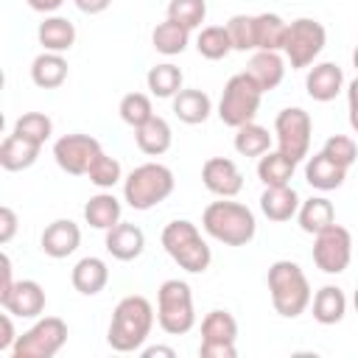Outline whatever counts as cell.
<instances>
[{
    "label": "cell",
    "mask_w": 358,
    "mask_h": 358,
    "mask_svg": "<svg viewBox=\"0 0 358 358\" xmlns=\"http://www.w3.org/2000/svg\"><path fill=\"white\" fill-rule=\"evenodd\" d=\"M151 327H154V305L140 294L123 296L112 310L106 344L115 352H137L151 336Z\"/></svg>",
    "instance_id": "obj_1"
},
{
    "label": "cell",
    "mask_w": 358,
    "mask_h": 358,
    "mask_svg": "<svg viewBox=\"0 0 358 358\" xmlns=\"http://www.w3.org/2000/svg\"><path fill=\"white\" fill-rule=\"evenodd\" d=\"M201 229L224 246H246L257 232V221L246 204L221 199V201H210L204 207Z\"/></svg>",
    "instance_id": "obj_2"
},
{
    "label": "cell",
    "mask_w": 358,
    "mask_h": 358,
    "mask_svg": "<svg viewBox=\"0 0 358 358\" xmlns=\"http://www.w3.org/2000/svg\"><path fill=\"white\" fill-rule=\"evenodd\" d=\"M266 282H268L271 305H274V310L280 316L296 319V316H302L308 310L313 294H310V282H308L305 271L299 268V263H294V260H274L268 266Z\"/></svg>",
    "instance_id": "obj_3"
},
{
    "label": "cell",
    "mask_w": 358,
    "mask_h": 358,
    "mask_svg": "<svg viewBox=\"0 0 358 358\" xmlns=\"http://www.w3.org/2000/svg\"><path fill=\"white\" fill-rule=\"evenodd\" d=\"M162 249L168 252V257L185 268L187 274H201L210 268V260H213V252L207 246V241L201 238L199 227L187 218H173L165 224L162 235Z\"/></svg>",
    "instance_id": "obj_4"
},
{
    "label": "cell",
    "mask_w": 358,
    "mask_h": 358,
    "mask_svg": "<svg viewBox=\"0 0 358 358\" xmlns=\"http://www.w3.org/2000/svg\"><path fill=\"white\" fill-rule=\"evenodd\" d=\"M176 187L173 171L162 162H143L123 179V201L131 210H151L162 204Z\"/></svg>",
    "instance_id": "obj_5"
},
{
    "label": "cell",
    "mask_w": 358,
    "mask_h": 358,
    "mask_svg": "<svg viewBox=\"0 0 358 358\" xmlns=\"http://www.w3.org/2000/svg\"><path fill=\"white\" fill-rule=\"evenodd\" d=\"M157 324L168 336H185L196 324L193 291L185 280H165L157 288Z\"/></svg>",
    "instance_id": "obj_6"
},
{
    "label": "cell",
    "mask_w": 358,
    "mask_h": 358,
    "mask_svg": "<svg viewBox=\"0 0 358 358\" xmlns=\"http://www.w3.org/2000/svg\"><path fill=\"white\" fill-rule=\"evenodd\" d=\"M260 101H263V90L257 87V81L246 70L235 73L224 84V92H221V101H218V117H221L224 126L241 129L243 123L255 120V115L260 109Z\"/></svg>",
    "instance_id": "obj_7"
},
{
    "label": "cell",
    "mask_w": 358,
    "mask_h": 358,
    "mask_svg": "<svg viewBox=\"0 0 358 358\" xmlns=\"http://www.w3.org/2000/svg\"><path fill=\"white\" fill-rule=\"evenodd\" d=\"M324 45H327L324 25L319 20H313V17H299V20L288 22L282 53H285L291 70H305V67H310L319 59Z\"/></svg>",
    "instance_id": "obj_8"
},
{
    "label": "cell",
    "mask_w": 358,
    "mask_h": 358,
    "mask_svg": "<svg viewBox=\"0 0 358 358\" xmlns=\"http://www.w3.org/2000/svg\"><path fill=\"white\" fill-rule=\"evenodd\" d=\"M67 344V322L59 316L36 319L11 347V358H53Z\"/></svg>",
    "instance_id": "obj_9"
},
{
    "label": "cell",
    "mask_w": 358,
    "mask_h": 358,
    "mask_svg": "<svg viewBox=\"0 0 358 358\" xmlns=\"http://www.w3.org/2000/svg\"><path fill=\"white\" fill-rule=\"evenodd\" d=\"M310 134H313V123L310 115L299 106H288L282 112H277L274 117V137H277V151H282L288 159L302 162L310 151Z\"/></svg>",
    "instance_id": "obj_10"
},
{
    "label": "cell",
    "mask_w": 358,
    "mask_h": 358,
    "mask_svg": "<svg viewBox=\"0 0 358 358\" xmlns=\"http://www.w3.org/2000/svg\"><path fill=\"white\" fill-rule=\"evenodd\" d=\"M352 260V235L341 224H330L327 229L313 235V263L324 274H341Z\"/></svg>",
    "instance_id": "obj_11"
},
{
    "label": "cell",
    "mask_w": 358,
    "mask_h": 358,
    "mask_svg": "<svg viewBox=\"0 0 358 358\" xmlns=\"http://www.w3.org/2000/svg\"><path fill=\"white\" fill-rule=\"evenodd\" d=\"M101 151H103L101 143H98L92 134H81V131L64 134V137H59V140L53 143V159H56V165H59L64 173H70V176H87L92 159H95Z\"/></svg>",
    "instance_id": "obj_12"
},
{
    "label": "cell",
    "mask_w": 358,
    "mask_h": 358,
    "mask_svg": "<svg viewBox=\"0 0 358 358\" xmlns=\"http://www.w3.org/2000/svg\"><path fill=\"white\" fill-rule=\"evenodd\" d=\"M201 182L218 199H232L243 190V173L229 157H210L201 165Z\"/></svg>",
    "instance_id": "obj_13"
},
{
    "label": "cell",
    "mask_w": 358,
    "mask_h": 358,
    "mask_svg": "<svg viewBox=\"0 0 358 358\" xmlns=\"http://www.w3.org/2000/svg\"><path fill=\"white\" fill-rule=\"evenodd\" d=\"M45 302H48L45 288L36 280H17L11 285V291L6 296H0L3 310H8L11 316H20V319H36L45 310Z\"/></svg>",
    "instance_id": "obj_14"
},
{
    "label": "cell",
    "mask_w": 358,
    "mask_h": 358,
    "mask_svg": "<svg viewBox=\"0 0 358 358\" xmlns=\"http://www.w3.org/2000/svg\"><path fill=\"white\" fill-rule=\"evenodd\" d=\"M78 246H81V229H78V224L70 221V218H56V221H50V224L42 229L39 249H42L48 257H53V260L70 257Z\"/></svg>",
    "instance_id": "obj_15"
},
{
    "label": "cell",
    "mask_w": 358,
    "mask_h": 358,
    "mask_svg": "<svg viewBox=\"0 0 358 358\" xmlns=\"http://www.w3.org/2000/svg\"><path fill=\"white\" fill-rule=\"evenodd\" d=\"M305 90L313 101L327 103L344 90V70L336 62H319L305 76Z\"/></svg>",
    "instance_id": "obj_16"
},
{
    "label": "cell",
    "mask_w": 358,
    "mask_h": 358,
    "mask_svg": "<svg viewBox=\"0 0 358 358\" xmlns=\"http://www.w3.org/2000/svg\"><path fill=\"white\" fill-rule=\"evenodd\" d=\"M103 246H106V252H109L115 260L129 263V260H137V257L143 255V249H145V235H143V229H140L137 224L120 221V224H115L112 229H106Z\"/></svg>",
    "instance_id": "obj_17"
},
{
    "label": "cell",
    "mask_w": 358,
    "mask_h": 358,
    "mask_svg": "<svg viewBox=\"0 0 358 358\" xmlns=\"http://www.w3.org/2000/svg\"><path fill=\"white\" fill-rule=\"evenodd\" d=\"M246 73L257 81L263 92H271L285 78V59L280 56V50H255L246 64Z\"/></svg>",
    "instance_id": "obj_18"
},
{
    "label": "cell",
    "mask_w": 358,
    "mask_h": 358,
    "mask_svg": "<svg viewBox=\"0 0 358 358\" xmlns=\"http://www.w3.org/2000/svg\"><path fill=\"white\" fill-rule=\"evenodd\" d=\"M347 171H350V168H344V165L333 162L324 151H319V154L308 157V162H305V182H308L310 187H316V190L327 193V190H336V187H341V185H344Z\"/></svg>",
    "instance_id": "obj_19"
},
{
    "label": "cell",
    "mask_w": 358,
    "mask_h": 358,
    "mask_svg": "<svg viewBox=\"0 0 358 358\" xmlns=\"http://www.w3.org/2000/svg\"><path fill=\"white\" fill-rule=\"evenodd\" d=\"M299 193L291 185H271L260 193V210L268 221H291L299 210Z\"/></svg>",
    "instance_id": "obj_20"
},
{
    "label": "cell",
    "mask_w": 358,
    "mask_h": 358,
    "mask_svg": "<svg viewBox=\"0 0 358 358\" xmlns=\"http://www.w3.org/2000/svg\"><path fill=\"white\" fill-rule=\"evenodd\" d=\"M70 282H73V288H76L78 294L95 296V294H101V291L106 288V282H109V266H106L101 257H95V255L81 257V260L73 266V271H70Z\"/></svg>",
    "instance_id": "obj_21"
},
{
    "label": "cell",
    "mask_w": 358,
    "mask_h": 358,
    "mask_svg": "<svg viewBox=\"0 0 358 358\" xmlns=\"http://www.w3.org/2000/svg\"><path fill=\"white\" fill-rule=\"evenodd\" d=\"M36 39L42 45V50H53V53H67L76 45V25L67 17L50 14L39 22L36 28Z\"/></svg>",
    "instance_id": "obj_22"
},
{
    "label": "cell",
    "mask_w": 358,
    "mask_h": 358,
    "mask_svg": "<svg viewBox=\"0 0 358 358\" xmlns=\"http://www.w3.org/2000/svg\"><path fill=\"white\" fill-rule=\"evenodd\" d=\"M39 151H42L39 143L11 131L0 145V165L3 171H25L39 159Z\"/></svg>",
    "instance_id": "obj_23"
},
{
    "label": "cell",
    "mask_w": 358,
    "mask_h": 358,
    "mask_svg": "<svg viewBox=\"0 0 358 358\" xmlns=\"http://www.w3.org/2000/svg\"><path fill=\"white\" fill-rule=\"evenodd\" d=\"M171 103H173V115L182 120V123H187V126H199V123H204L207 117H210V112H213V101H210V95L204 92V90H179L173 98H171Z\"/></svg>",
    "instance_id": "obj_24"
},
{
    "label": "cell",
    "mask_w": 358,
    "mask_h": 358,
    "mask_svg": "<svg viewBox=\"0 0 358 358\" xmlns=\"http://www.w3.org/2000/svg\"><path fill=\"white\" fill-rule=\"evenodd\" d=\"M134 143H137V148H140L143 154H148V157L165 154V151L171 148V143H173L171 123H168L165 117L154 115L151 120H145L143 126L134 129Z\"/></svg>",
    "instance_id": "obj_25"
},
{
    "label": "cell",
    "mask_w": 358,
    "mask_h": 358,
    "mask_svg": "<svg viewBox=\"0 0 358 358\" xmlns=\"http://www.w3.org/2000/svg\"><path fill=\"white\" fill-rule=\"evenodd\" d=\"M31 81L42 90H56L67 81V59L64 53H53V50H42L34 62H31Z\"/></svg>",
    "instance_id": "obj_26"
},
{
    "label": "cell",
    "mask_w": 358,
    "mask_h": 358,
    "mask_svg": "<svg viewBox=\"0 0 358 358\" xmlns=\"http://www.w3.org/2000/svg\"><path fill=\"white\" fill-rule=\"evenodd\" d=\"M120 213H123V207H120V199L115 196V193H109V190H101V193H95L87 204H84V221L92 227V229H112L115 224H120Z\"/></svg>",
    "instance_id": "obj_27"
},
{
    "label": "cell",
    "mask_w": 358,
    "mask_h": 358,
    "mask_svg": "<svg viewBox=\"0 0 358 358\" xmlns=\"http://www.w3.org/2000/svg\"><path fill=\"white\" fill-rule=\"evenodd\" d=\"M296 221H299L302 232L316 235V232L327 229L330 224H336V207H333V201L327 196H310L308 201L299 204Z\"/></svg>",
    "instance_id": "obj_28"
},
{
    "label": "cell",
    "mask_w": 358,
    "mask_h": 358,
    "mask_svg": "<svg viewBox=\"0 0 358 358\" xmlns=\"http://www.w3.org/2000/svg\"><path fill=\"white\" fill-rule=\"evenodd\" d=\"M310 308H313V319L324 327L330 324H338L347 313V296L338 285H322L313 299H310Z\"/></svg>",
    "instance_id": "obj_29"
},
{
    "label": "cell",
    "mask_w": 358,
    "mask_h": 358,
    "mask_svg": "<svg viewBox=\"0 0 358 358\" xmlns=\"http://www.w3.org/2000/svg\"><path fill=\"white\" fill-rule=\"evenodd\" d=\"M296 171V162L288 159L282 151H266L263 157H257V179L271 187V185H291Z\"/></svg>",
    "instance_id": "obj_30"
},
{
    "label": "cell",
    "mask_w": 358,
    "mask_h": 358,
    "mask_svg": "<svg viewBox=\"0 0 358 358\" xmlns=\"http://www.w3.org/2000/svg\"><path fill=\"white\" fill-rule=\"evenodd\" d=\"M238 338V322L229 310H210L201 319V341L204 344H235Z\"/></svg>",
    "instance_id": "obj_31"
},
{
    "label": "cell",
    "mask_w": 358,
    "mask_h": 358,
    "mask_svg": "<svg viewBox=\"0 0 358 358\" xmlns=\"http://www.w3.org/2000/svg\"><path fill=\"white\" fill-rule=\"evenodd\" d=\"M285 34H288V22L280 14L263 11L255 14V36H257V50H280L285 45Z\"/></svg>",
    "instance_id": "obj_32"
},
{
    "label": "cell",
    "mask_w": 358,
    "mask_h": 358,
    "mask_svg": "<svg viewBox=\"0 0 358 358\" xmlns=\"http://www.w3.org/2000/svg\"><path fill=\"white\" fill-rule=\"evenodd\" d=\"M187 42H190V31L185 25L168 20V17L151 31V45L162 56H179L187 48Z\"/></svg>",
    "instance_id": "obj_33"
},
{
    "label": "cell",
    "mask_w": 358,
    "mask_h": 358,
    "mask_svg": "<svg viewBox=\"0 0 358 358\" xmlns=\"http://www.w3.org/2000/svg\"><path fill=\"white\" fill-rule=\"evenodd\" d=\"M232 145L241 157H263L266 151H271V134L266 126L252 120V123H243L241 129H235Z\"/></svg>",
    "instance_id": "obj_34"
},
{
    "label": "cell",
    "mask_w": 358,
    "mask_h": 358,
    "mask_svg": "<svg viewBox=\"0 0 358 358\" xmlns=\"http://www.w3.org/2000/svg\"><path fill=\"white\" fill-rule=\"evenodd\" d=\"M145 84H148V90H151L154 98H173V95L182 90L185 76H182V70H179L176 64L162 62V64H154V67L148 70Z\"/></svg>",
    "instance_id": "obj_35"
},
{
    "label": "cell",
    "mask_w": 358,
    "mask_h": 358,
    "mask_svg": "<svg viewBox=\"0 0 358 358\" xmlns=\"http://www.w3.org/2000/svg\"><path fill=\"white\" fill-rule=\"evenodd\" d=\"M196 50L210 59V62H218L224 56L232 53V39H229V31L227 25H207L201 28V34L196 36Z\"/></svg>",
    "instance_id": "obj_36"
},
{
    "label": "cell",
    "mask_w": 358,
    "mask_h": 358,
    "mask_svg": "<svg viewBox=\"0 0 358 358\" xmlns=\"http://www.w3.org/2000/svg\"><path fill=\"white\" fill-rule=\"evenodd\" d=\"M117 112H120V120H123V123H129L131 129H137V126H143L145 120L154 117L151 95H145V92H129V95L120 98Z\"/></svg>",
    "instance_id": "obj_37"
},
{
    "label": "cell",
    "mask_w": 358,
    "mask_h": 358,
    "mask_svg": "<svg viewBox=\"0 0 358 358\" xmlns=\"http://www.w3.org/2000/svg\"><path fill=\"white\" fill-rule=\"evenodd\" d=\"M87 179H90L95 187H101V190H112V187L123 179V168H120V162H117L115 157H109L106 151H101V154L92 159L90 171H87Z\"/></svg>",
    "instance_id": "obj_38"
},
{
    "label": "cell",
    "mask_w": 358,
    "mask_h": 358,
    "mask_svg": "<svg viewBox=\"0 0 358 358\" xmlns=\"http://www.w3.org/2000/svg\"><path fill=\"white\" fill-rule=\"evenodd\" d=\"M227 31L232 39V50H257V36H255V14H232L227 20Z\"/></svg>",
    "instance_id": "obj_39"
},
{
    "label": "cell",
    "mask_w": 358,
    "mask_h": 358,
    "mask_svg": "<svg viewBox=\"0 0 358 358\" xmlns=\"http://www.w3.org/2000/svg\"><path fill=\"white\" fill-rule=\"evenodd\" d=\"M11 131L22 134V137H28V140H34L39 145H45V140H50V134H53V120L48 115H42V112H25V115H20L14 120Z\"/></svg>",
    "instance_id": "obj_40"
},
{
    "label": "cell",
    "mask_w": 358,
    "mask_h": 358,
    "mask_svg": "<svg viewBox=\"0 0 358 358\" xmlns=\"http://www.w3.org/2000/svg\"><path fill=\"white\" fill-rule=\"evenodd\" d=\"M207 17V0H171L168 3V20L185 25L187 31L199 28Z\"/></svg>",
    "instance_id": "obj_41"
},
{
    "label": "cell",
    "mask_w": 358,
    "mask_h": 358,
    "mask_svg": "<svg viewBox=\"0 0 358 358\" xmlns=\"http://www.w3.org/2000/svg\"><path fill=\"white\" fill-rule=\"evenodd\" d=\"M322 151H324L333 162H338V165H344V168H352L355 159H358V145H355V140L347 137V134H333V137H327L324 145H322Z\"/></svg>",
    "instance_id": "obj_42"
},
{
    "label": "cell",
    "mask_w": 358,
    "mask_h": 358,
    "mask_svg": "<svg viewBox=\"0 0 358 358\" xmlns=\"http://www.w3.org/2000/svg\"><path fill=\"white\" fill-rule=\"evenodd\" d=\"M17 333H14V322H11V313L3 310L0 313V352H11V347L17 344Z\"/></svg>",
    "instance_id": "obj_43"
},
{
    "label": "cell",
    "mask_w": 358,
    "mask_h": 358,
    "mask_svg": "<svg viewBox=\"0 0 358 358\" xmlns=\"http://www.w3.org/2000/svg\"><path fill=\"white\" fill-rule=\"evenodd\" d=\"M17 213L8 207V204H3L0 207V243H8L11 238H14V232H17Z\"/></svg>",
    "instance_id": "obj_44"
},
{
    "label": "cell",
    "mask_w": 358,
    "mask_h": 358,
    "mask_svg": "<svg viewBox=\"0 0 358 358\" xmlns=\"http://www.w3.org/2000/svg\"><path fill=\"white\" fill-rule=\"evenodd\" d=\"M199 355L201 358H235L238 355V350H235V344H199Z\"/></svg>",
    "instance_id": "obj_45"
},
{
    "label": "cell",
    "mask_w": 358,
    "mask_h": 358,
    "mask_svg": "<svg viewBox=\"0 0 358 358\" xmlns=\"http://www.w3.org/2000/svg\"><path fill=\"white\" fill-rule=\"evenodd\" d=\"M347 109H350V126L352 131H358V76L347 87Z\"/></svg>",
    "instance_id": "obj_46"
},
{
    "label": "cell",
    "mask_w": 358,
    "mask_h": 358,
    "mask_svg": "<svg viewBox=\"0 0 358 358\" xmlns=\"http://www.w3.org/2000/svg\"><path fill=\"white\" fill-rule=\"evenodd\" d=\"M11 271H14V268H11V257L3 252V257H0V296H6V294L11 291V285L17 282Z\"/></svg>",
    "instance_id": "obj_47"
},
{
    "label": "cell",
    "mask_w": 358,
    "mask_h": 358,
    "mask_svg": "<svg viewBox=\"0 0 358 358\" xmlns=\"http://www.w3.org/2000/svg\"><path fill=\"white\" fill-rule=\"evenodd\" d=\"M73 3L81 14H103L112 6V0H73Z\"/></svg>",
    "instance_id": "obj_48"
},
{
    "label": "cell",
    "mask_w": 358,
    "mask_h": 358,
    "mask_svg": "<svg viewBox=\"0 0 358 358\" xmlns=\"http://www.w3.org/2000/svg\"><path fill=\"white\" fill-rule=\"evenodd\" d=\"M34 11H39V14H53L56 8H62V3L64 0H25Z\"/></svg>",
    "instance_id": "obj_49"
},
{
    "label": "cell",
    "mask_w": 358,
    "mask_h": 358,
    "mask_svg": "<svg viewBox=\"0 0 358 358\" xmlns=\"http://www.w3.org/2000/svg\"><path fill=\"white\" fill-rule=\"evenodd\" d=\"M157 355L176 358V350H173V347H162V344H157V347H145V350H143V358H157Z\"/></svg>",
    "instance_id": "obj_50"
},
{
    "label": "cell",
    "mask_w": 358,
    "mask_h": 358,
    "mask_svg": "<svg viewBox=\"0 0 358 358\" xmlns=\"http://www.w3.org/2000/svg\"><path fill=\"white\" fill-rule=\"evenodd\" d=\"M352 67L358 70V45H355V50H352Z\"/></svg>",
    "instance_id": "obj_51"
},
{
    "label": "cell",
    "mask_w": 358,
    "mask_h": 358,
    "mask_svg": "<svg viewBox=\"0 0 358 358\" xmlns=\"http://www.w3.org/2000/svg\"><path fill=\"white\" fill-rule=\"evenodd\" d=\"M352 305H355V313H358V288H355V294H352Z\"/></svg>",
    "instance_id": "obj_52"
}]
</instances>
